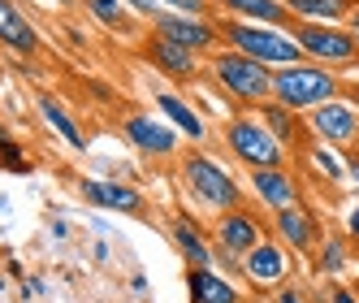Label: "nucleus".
<instances>
[{"instance_id":"1","label":"nucleus","mask_w":359,"mask_h":303,"mask_svg":"<svg viewBox=\"0 0 359 303\" xmlns=\"http://www.w3.org/2000/svg\"><path fill=\"white\" fill-rule=\"evenodd\" d=\"M217 31H221V48H234V53L255 57V61H264L273 69L303 61V48L294 43V35L286 27L247 22V18H225V22H217Z\"/></svg>"},{"instance_id":"2","label":"nucleus","mask_w":359,"mask_h":303,"mask_svg":"<svg viewBox=\"0 0 359 303\" xmlns=\"http://www.w3.org/2000/svg\"><path fill=\"white\" fill-rule=\"evenodd\" d=\"M177 173H182L187 199H191L195 208H203V213H225V208H238L243 199H247L243 187H238V178L217 156H208V152H187Z\"/></svg>"},{"instance_id":"3","label":"nucleus","mask_w":359,"mask_h":303,"mask_svg":"<svg viewBox=\"0 0 359 303\" xmlns=\"http://www.w3.org/2000/svg\"><path fill=\"white\" fill-rule=\"evenodd\" d=\"M342 79L338 69L316 65V61H294V65H281L273 69V100L290 105L294 113H312L325 100H338Z\"/></svg>"},{"instance_id":"4","label":"nucleus","mask_w":359,"mask_h":303,"mask_svg":"<svg viewBox=\"0 0 359 303\" xmlns=\"http://www.w3.org/2000/svg\"><path fill=\"white\" fill-rule=\"evenodd\" d=\"M208 74L217 79V87L238 100V105H264V100H273V65L255 61V57H243L234 53V48H217L212 61H208Z\"/></svg>"},{"instance_id":"5","label":"nucleus","mask_w":359,"mask_h":303,"mask_svg":"<svg viewBox=\"0 0 359 303\" xmlns=\"http://www.w3.org/2000/svg\"><path fill=\"white\" fill-rule=\"evenodd\" d=\"M286 31L303 48V61H316V65H329V69L359 65V35L338 27V22H290Z\"/></svg>"},{"instance_id":"6","label":"nucleus","mask_w":359,"mask_h":303,"mask_svg":"<svg viewBox=\"0 0 359 303\" xmlns=\"http://www.w3.org/2000/svg\"><path fill=\"white\" fill-rule=\"evenodd\" d=\"M225 147H229V156L238 165H247V169H277V165L290 161V147L281 143L255 113H243L234 121H225Z\"/></svg>"},{"instance_id":"7","label":"nucleus","mask_w":359,"mask_h":303,"mask_svg":"<svg viewBox=\"0 0 359 303\" xmlns=\"http://www.w3.org/2000/svg\"><path fill=\"white\" fill-rule=\"evenodd\" d=\"M260 238H269V230H264V221L255 217L247 204L225 208V213H217V221H212V251H217V260H221V256L243 260Z\"/></svg>"},{"instance_id":"8","label":"nucleus","mask_w":359,"mask_h":303,"mask_svg":"<svg viewBox=\"0 0 359 303\" xmlns=\"http://www.w3.org/2000/svg\"><path fill=\"white\" fill-rule=\"evenodd\" d=\"M290 273H294V256L281 238H260L243 256V277H247L251 290H273V286L286 282Z\"/></svg>"},{"instance_id":"9","label":"nucleus","mask_w":359,"mask_h":303,"mask_svg":"<svg viewBox=\"0 0 359 303\" xmlns=\"http://www.w3.org/2000/svg\"><path fill=\"white\" fill-rule=\"evenodd\" d=\"M151 27H156V35H165V39H173V43L191 48V53H199V57H203V53H217V48H221V31H217L212 18L161 9L156 18H151Z\"/></svg>"},{"instance_id":"10","label":"nucleus","mask_w":359,"mask_h":303,"mask_svg":"<svg viewBox=\"0 0 359 303\" xmlns=\"http://www.w3.org/2000/svg\"><path fill=\"white\" fill-rule=\"evenodd\" d=\"M307 135L320 139V143H355L359 139V109L346 105V100H325V105H316L312 113H307Z\"/></svg>"},{"instance_id":"11","label":"nucleus","mask_w":359,"mask_h":303,"mask_svg":"<svg viewBox=\"0 0 359 303\" xmlns=\"http://www.w3.org/2000/svg\"><path fill=\"white\" fill-rule=\"evenodd\" d=\"M121 135L130 139V147L143 152V156H173L177 152V130L165 117H151V113H130L121 121Z\"/></svg>"},{"instance_id":"12","label":"nucleus","mask_w":359,"mask_h":303,"mask_svg":"<svg viewBox=\"0 0 359 303\" xmlns=\"http://www.w3.org/2000/svg\"><path fill=\"white\" fill-rule=\"evenodd\" d=\"M251 195L260 199V208L281 213V208H294L303 204V187L290 173V165H277V169H251Z\"/></svg>"},{"instance_id":"13","label":"nucleus","mask_w":359,"mask_h":303,"mask_svg":"<svg viewBox=\"0 0 359 303\" xmlns=\"http://www.w3.org/2000/svg\"><path fill=\"white\" fill-rule=\"evenodd\" d=\"M273 234L286 243L294 256H307V251L320 247V221H316V213L307 204H294V208L273 213Z\"/></svg>"},{"instance_id":"14","label":"nucleus","mask_w":359,"mask_h":303,"mask_svg":"<svg viewBox=\"0 0 359 303\" xmlns=\"http://www.w3.org/2000/svg\"><path fill=\"white\" fill-rule=\"evenodd\" d=\"M79 195L87 199L91 208H104V213H126V217H139L143 213V195L126 182H109V178H83Z\"/></svg>"},{"instance_id":"15","label":"nucleus","mask_w":359,"mask_h":303,"mask_svg":"<svg viewBox=\"0 0 359 303\" xmlns=\"http://www.w3.org/2000/svg\"><path fill=\"white\" fill-rule=\"evenodd\" d=\"M147 61L156 65L161 74H169L173 83H191L199 74V53H191V48L173 43V39H165L156 31H151V39H147Z\"/></svg>"},{"instance_id":"16","label":"nucleus","mask_w":359,"mask_h":303,"mask_svg":"<svg viewBox=\"0 0 359 303\" xmlns=\"http://www.w3.org/2000/svg\"><path fill=\"white\" fill-rule=\"evenodd\" d=\"M169 238H173V247L187 256V264H199V269H212L217 264V251H212V243L203 238V230L187 217V213H177L173 221H169Z\"/></svg>"},{"instance_id":"17","label":"nucleus","mask_w":359,"mask_h":303,"mask_svg":"<svg viewBox=\"0 0 359 303\" xmlns=\"http://www.w3.org/2000/svg\"><path fill=\"white\" fill-rule=\"evenodd\" d=\"M0 43L13 48L18 57H35L39 53V35H35V27L27 22V13H22L13 0H0Z\"/></svg>"},{"instance_id":"18","label":"nucleus","mask_w":359,"mask_h":303,"mask_svg":"<svg viewBox=\"0 0 359 303\" xmlns=\"http://www.w3.org/2000/svg\"><path fill=\"white\" fill-rule=\"evenodd\" d=\"M187 290H191V303H238V286L229 282V273H217V269H199L191 264L187 273Z\"/></svg>"},{"instance_id":"19","label":"nucleus","mask_w":359,"mask_h":303,"mask_svg":"<svg viewBox=\"0 0 359 303\" xmlns=\"http://www.w3.org/2000/svg\"><path fill=\"white\" fill-rule=\"evenodd\" d=\"M156 113L173 126L177 135H187L191 143H203V139H208V126H203V117L187 105L182 95H173V91H156Z\"/></svg>"},{"instance_id":"20","label":"nucleus","mask_w":359,"mask_h":303,"mask_svg":"<svg viewBox=\"0 0 359 303\" xmlns=\"http://www.w3.org/2000/svg\"><path fill=\"white\" fill-rule=\"evenodd\" d=\"M217 9H225L229 18H247V22H269V27H290L294 13L286 0H212Z\"/></svg>"},{"instance_id":"21","label":"nucleus","mask_w":359,"mask_h":303,"mask_svg":"<svg viewBox=\"0 0 359 303\" xmlns=\"http://www.w3.org/2000/svg\"><path fill=\"white\" fill-rule=\"evenodd\" d=\"M255 117H260L286 147H299L303 135H307V121H299V113L290 105H281V100H264V105H255Z\"/></svg>"},{"instance_id":"22","label":"nucleus","mask_w":359,"mask_h":303,"mask_svg":"<svg viewBox=\"0 0 359 303\" xmlns=\"http://www.w3.org/2000/svg\"><path fill=\"white\" fill-rule=\"evenodd\" d=\"M39 113H43V121L53 126V130L74 147V152H87V135L79 130V121H74L69 113H65V105L53 95V91H39Z\"/></svg>"},{"instance_id":"23","label":"nucleus","mask_w":359,"mask_h":303,"mask_svg":"<svg viewBox=\"0 0 359 303\" xmlns=\"http://www.w3.org/2000/svg\"><path fill=\"white\" fill-rule=\"evenodd\" d=\"M286 5L303 22H346L355 0H286Z\"/></svg>"},{"instance_id":"24","label":"nucleus","mask_w":359,"mask_h":303,"mask_svg":"<svg viewBox=\"0 0 359 303\" xmlns=\"http://www.w3.org/2000/svg\"><path fill=\"white\" fill-rule=\"evenodd\" d=\"M307 161L316 165V173L320 178H329V182H342L346 178V161L338 156V152H333V143H307Z\"/></svg>"},{"instance_id":"25","label":"nucleus","mask_w":359,"mask_h":303,"mask_svg":"<svg viewBox=\"0 0 359 303\" xmlns=\"http://www.w3.org/2000/svg\"><path fill=\"white\" fill-rule=\"evenodd\" d=\"M346 269V238H320V247H316V273L320 277H338Z\"/></svg>"},{"instance_id":"26","label":"nucleus","mask_w":359,"mask_h":303,"mask_svg":"<svg viewBox=\"0 0 359 303\" xmlns=\"http://www.w3.org/2000/svg\"><path fill=\"white\" fill-rule=\"evenodd\" d=\"M87 9L95 13V22H104L109 31H126V27H130L126 0H87Z\"/></svg>"},{"instance_id":"27","label":"nucleus","mask_w":359,"mask_h":303,"mask_svg":"<svg viewBox=\"0 0 359 303\" xmlns=\"http://www.w3.org/2000/svg\"><path fill=\"white\" fill-rule=\"evenodd\" d=\"M0 169H9V173H31L27 152H22L13 139H5V143H0Z\"/></svg>"},{"instance_id":"28","label":"nucleus","mask_w":359,"mask_h":303,"mask_svg":"<svg viewBox=\"0 0 359 303\" xmlns=\"http://www.w3.org/2000/svg\"><path fill=\"white\" fill-rule=\"evenodd\" d=\"M269 303H312V290L286 277L281 286H273V290H269Z\"/></svg>"},{"instance_id":"29","label":"nucleus","mask_w":359,"mask_h":303,"mask_svg":"<svg viewBox=\"0 0 359 303\" xmlns=\"http://www.w3.org/2000/svg\"><path fill=\"white\" fill-rule=\"evenodd\" d=\"M165 9H177V13H195V18H212V0H161Z\"/></svg>"},{"instance_id":"30","label":"nucleus","mask_w":359,"mask_h":303,"mask_svg":"<svg viewBox=\"0 0 359 303\" xmlns=\"http://www.w3.org/2000/svg\"><path fill=\"white\" fill-rule=\"evenodd\" d=\"M126 5H130V9H135V13H143V18H147V22H151V18H156V13H161V9H165V5H161V0H126Z\"/></svg>"},{"instance_id":"31","label":"nucleus","mask_w":359,"mask_h":303,"mask_svg":"<svg viewBox=\"0 0 359 303\" xmlns=\"http://www.w3.org/2000/svg\"><path fill=\"white\" fill-rule=\"evenodd\" d=\"M329 303H359V295H355V290H346V286H338V282H333V286H329Z\"/></svg>"},{"instance_id":"32","label":"nucleus","mask_w":359,"mask_h":303,"mask_svg":"<svg viewBox=\"0 0 359 303\" xmlns=\"http://www.w3.org/2000/svg\"><path fill=\"white\" fill-rule=\"evenodd\" d=\"M346 178L359 187V156H346Z\"/></svg>"},{"instance_id":"33","label":"nucleus","mask_w":359,"mask_h":303,"mask_svg":"<svg viewBox=\"0 0 359 303\" xmlns=\"http://www.w3.org/2000/svg\"><path fill=\"white\" fill-rule=\"evenodd\" d=\"M346 234H351V238H359V208L346 217Z\"/></svg>"},{"instance_id":"34","label":"nucleus","mask_w":359,"mask_h":303,"mask_svg":"<svg viewBox=\"0 0 359 303\" xmlns=\"http://www.w3.org/2000/svg\"><path fill=\"white\" fill-rule=\"evenodd\" d=\"M346 22H351V31H359V5H351V13H346Z\"/></svg>"},{"instance_id":"35","label":"nucleus","mask_w":359,"mask_h":303,"mask_svg":"<svg viewBox=\"0 0 359 303\" xmlns=\"http://www.w3.org/2000/svg\"><path fill=\"white\" fill-rule=\"evenodd\" d=\"M5 139H9V130H5V126H0V143H5Z\"/></svg>"},{"instance_id":"36","label":"nucleus","mask_w":359,"mask_h":303,"mask_svg":"<svg viewBox=\"0 0 359 303\" xmlns=\"http://www.w3.org/2000/svg\"><path fill=\"white\" fill-rule=\"evenodd\" d=\"M53 5H74V0H53Z\"/></svg>"},{"instance_id":"37","label":"nucleus","mask_w":359,"mask_h":303,"mask_svg":"<svg viewBox=\"0 0 359 303\" xmlns=\"http://www.w3.org/2000/svg\"><path fill=\"white\" fill-rule=\"evenodd\" d=\"M355 35H359V31H355Z\"/></svg>"}]
</instances>
